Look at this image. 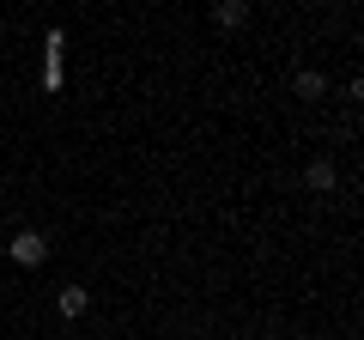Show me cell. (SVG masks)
<instances>
[{"instance_id":"277c9868","label":"cell","mask_w":364,"mask_h":340,"mask_svg":"<svg viewBox=\"0 0 364 340\" xmlns=\"http://www.w3.org/2000/svg\"><path fill=\"white\" fill-rule=\"evenodd\" d=\"M213 25H219V31L249 25V6H243V0H219V6H213Z\"/></svg>"},{"instance_id":"3957f363","label":"cell","mask_w":364,"mask_h":340,"mask_svg":"<svg viewBox=\"0 0 364 340\" xmlns=\"http://www.w3.org/2000/svg\"><path fill=\"white\" fill-rule=\"evenodd\" d=\"M85 304H91V292H85V286H61V298H55V310H61L67 322H79V316H85Z\"/></svg>"},{"instance_id":"7a4b0ae2","label":"cell","mask_w":364,"mask_h":340,"mask_svg":"<svg viewBox=\"0 0 364 340\" xmlns=\"http://www.w3.org/2000/svg\"><path fill=\"white\" fill-rule=\"evenodd\" d=\"M304 183H310L316 195H328V188L340 183V170H334V158H310V164H304Z\"/></svg>"},{"instance_id":"5b68a950","label":"cell","mask_w":364,"mask_h":340,"mask_svg":"<svg viewBox=\"0 0 364 340\" xmlns=\"http://www.w3.org/2000/svg\"><path fill=\"white\" fill-rule=\"evenodd\" d=\"M291 92H298V97H304V104H316V97H328V79H322V73H316V67H304V73H298V79H291Z\"/></svg>"},{"instance_id":"6da1fadb","label":"cell","mask_w":364,"mask_h":340,"mask_svg":"<svg viewBox=\"0 0 364 340\" xmlns=\"http://www.w3.org/2000/svg\"><path fill=\"white\" fill-rule=\"evenodd\" d=\"M6 249H13L18 267H43V262H49V237H43V231H18Z\"/></svg>"}]
</instances>
